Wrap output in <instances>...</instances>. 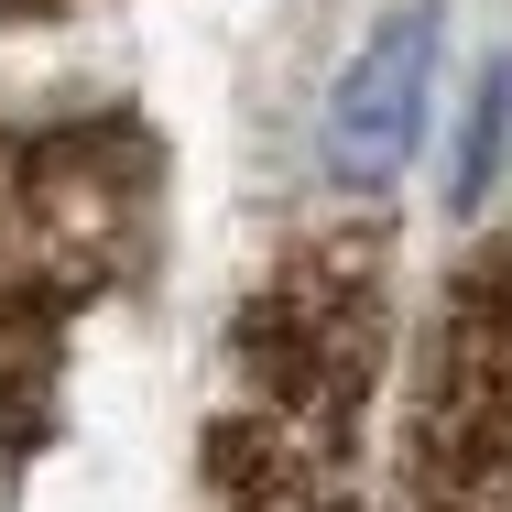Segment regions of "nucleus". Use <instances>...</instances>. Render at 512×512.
Wrapping results in <instances>:
<instances>
[{
  "label": "nucleus",
  "mask_w": 512,
  "mask_h": 512,
  "mask_svg": "<svg viewBox=\"0 0 512 512\" xmlns=\"http://www.w3.org/2000/svg\"><path fill=\"white\" fill-rule=\"evenodd\" d=\"M382 327H393V251L371 229L284 240L218 338L197 512H360Z\"/></svg>",
  "instance_id": "nucleus-1"
},
{
  "label": "nucleus",
  "mask_w": 512,
  "mask_h": 512,
  "mask_svg": "<svg viewBox=\"0 0 512 512\" xmlns=\"http://www.w3.org/2000/svg\"><path fill=\"white\" fill-rule=\"evenodd\" d=\"M164 251V142L131 109L0 120V469L66 404L88 316L142 295Z\"/></svg>",
  "instance_id": "nucleus-2"
},
{
  "label": "nucleus",
  "mask_w": 512,
  "mask_h": 512,
  "mask_svg": "<svg viewBox=\"0 0 512 512\" xmlns=\"http://www.w3.org/2000/svg\"><path fill=\"white\" fill-rule=\"evenodd\" d=\"M393 512H512V229L469 240L414 349Z\"/></svg>",
  "instance_id": "nucleus-3"
},
{
  "label": "nucleus",
  "mask_w": 512,
  "mask_h": 512,
  "mask_svg": "<svg viewBox=\"0 0 512 512\" xmlns=\"http://www.w3.org/2000/svg\"><path fill=\"white\" fill-rule=\"evenodd\" d=\"M436 44H447V22L404 0L360 55H349V77H338V99H327V175L338 186H393L414 153V131H425V88H436Z\"/></svg>",
  "instance_id": "nucleus-4"
},
{
  "label": "nucleus",
  "mask_w": 512,
  "mask_h": 512,
  "mask_svg": "<svg viewBox=\"0 0 512 512\" xmlns=\"http://www.w3.org/2000/svg\"><path fill=\"white\" fill-rule=\"evenodd\" d=\"M502 131H512V66L491 55L480 88H469V109H458V153H447V197H458V207L491 197V175H502Z\"/></svg>",
  "instance_id": "nucleus-5"
},
{
  "label": "nucleus",
  "mask_w": 512,
  "mask_h": 512,
  "mask_svg": "<svg viewBox=\"0 0 512 512\" xmlns=\"http://www.w3.org/2000/svg\"><path fill=\"white\" fill-rule=\"evenodd\" d=\"M66 11H88V0H0V22H66Z\"/></svg>",
  "instance_id": "nucleus-6"
}]
</instances>
